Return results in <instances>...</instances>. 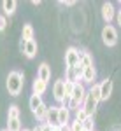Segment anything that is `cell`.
<instances>
[{"mask_svg": "<svg viewBox=\"0 0 121 131\" xmlns=\"http://www.w3.org/2000/svg\"><path fill=\"white\" fill-rule=\"evenodd\" d=\"M58 124H70V110L67 107H58Z\"/></svg>", "mask_w": 121, "mask_h": 131, "instance_id": "obj_12", "label": "cell"}, {"mask_svg": "<svg viewBox=\"0 0 121 131\" xmlns=\"http://www.w3.org/2000/svg\"><path fill=\"white\" fill-rule=\"evenodd\" d=\"M33 35H35V31H33V26H32V25H23V31H21V40L30 42V40H33Z\"/></svg>", "mask_w": 121, "mask_h": 131, "instance_id": "obj_17", "label": "cell"}, {"mask_svg": "<svg viewBox=\"0 0 121 131\" xmlns=\"http://www.w3.org/2000/svg\"><path fill=\"white\" fill-rule=\"evenodd\" d=\"M7 28V18L5 16H0V31H4Z\"/></svg>", "mask_w": 121, "mask_h": 131, "instance_id": "obj_29", "label": "cell"}, {"mask_svg": "<svg viewBox=\"0 0 121 131\" xmlns=\"http://www.w3.org/2000/svg\"><path fill=\"white\" fill-rule=\"evenodd\" d=\"M21 110L18 105H11L9 107V114H7V119H20Z\"/></svg>", "mask_w": 121, "mask_h": 131, "instance_id": "obj_22", "label": "cell"}, {"mask_svg": "<svg viewBox=\"0 0 121 131\" xmlns=\"http://www.w3.org/2000/svg\"><path fill=\"white\" fill-rule=\"evenodd\" d=\"M74 86H76V82H69V81H65V94L72 96V93H74Z\"/></svg>", "mask_w": 121, "mask_h": 131, "instance_id": "obj_26", "label": "cell"}, {"mask_svg": "<svg viewBox=\"0 0 121 131\" xmlns=\"http://www.w3.org/2000/svg\"><path fill=\"white\" fill-rule=\"evenodd\" d=\"M86 94H88V91H86V88H84V84H82V82H76L74 93H72V100H76L81 107H82V103H84V100H86Z\"/></svg>", "mask_w": 121, "mask_h": 131, "instance_id": "obj_4", "label": "cell"}, {"mask_svg": "<svg viewBox=\"0 0 121 131\" xmlns=\"http://www.w3.org/2000/svg\"><path fill=\"white\" fill-rule=\"evenodd\" d=\"M53 96L58 103H61L63 96H65V81H56L53 84Z\"/></svg>", "mask_w": 121, "mask_h": 131, "instance_id": "obj_8", "label": "cell"}, {"mask_svg": "<svg viewBox=\"0 0 121 131\" xmlns=\"http://www.w3.org/2000/svg\"><path fill=\"white\" fill-rule=\"evenodd\" d=\"M65 81H69V82H77L76 67H67V68H65Z\"/></svg>", "mask_w": 121, "mask_h": 131, "instance_id": "obj_21", "label": "cell"}, {"mask_svg": "<svg viewBox=\"0 0 121 131\" xmlns=\"http://www.w3.org/2000/svg\"><path fill=\"white\" fill-rule=\"evenodd\" d=\"M116 21H118V25L121 26V9L116 10Z\"/></svg>", "mask_w": 121, "mask_h": 131, "instance_id": "obj_32", "label": "cell"}, {"mask_svg": "<svg viewBox=\"0 0 121 131\" xmlns=\"http://www.w3.org/2000/svg\"><path fill=\"white\" fill-rule=\"evenodd\" d=\"M58 131H72L70 124H61V126H58Z\"/></svg>", "mask_w": 121, "mask_h": 131, "instance_id": "obj_31", "label": "cell"}, {"mask_svg": "<svg viewBox=\"0 0 121 131\" xmlns=\"http://www.w3.org/2000/svg\"><path fill=\"white\" fill-rule=\"evenodd\" d=\"M82 128H84V131H93V128H95V121H93V115H90L86 121L82 122Z\"/></svg>", "mask_w": 121, "mask_h": 131, "instance_id": "obj_25", "label": "cell"}, {"mask_svg": "<svg viewBox=\"0 0 121 131\" xmlns=\"http://www.w3.org/2000/svg\"><path fill=\"white\" fill-rule=\"evenodd\" d=\"M46 89H48V82L40 81V79H35V81H33V84H32V91H33V94L42 96V94L46 93Z\"/></svg>", "mask_w": 121, "mask_h": 131, "instance_id": "obj_15", "label": "cell"}, {"mask_svg": "<svg viewBox=\"0 0 121 131\" xmlns=\"http://www.w3.org/2000/svg\"><path fill=\"white\" fill-rule=\"evenodd\" d=\"M79 52L81 51L77 47H69L65 51V65L67 67H77L81 61H79Z\"/></svg>", "mask_w": 121, "mask_h": 131, "instance_id": "obj_3", "label": "cell"}, {"mask_svg": "<svg viewBox=\"0 0 121 131\" xmlns=\"http://www.w3.org/2000/svg\"><path fill=\"white\" fill-rule=\"evenodd\" d=\"M88 117H90V115L86 114V110H84L82 107L76 110V121H79V122H84V121H86V119H88Z\"/></svg>", "mask_w": 121, "mask_h": 131, "instance_id": "obj_24", "label": "cell"}, {"mask_svg": "<svg viewBox=\"0 0 121 131\" xmlns=\"http://www.w3.org/2000/svg\"><path fill=\"white\" fill-rule=\"evenodd\" d=\"M40 126H42V131H53L54 129V126H51L48 122H44V124H40Z\"/></svg>", "mask_w": 121, "mask_h": 131, "instance_id": "obj_30", "label": "cell"}, {"mask_svg": "<svg viewBox=\"0 0 121 131\" xmlns=\"http://www.w3.org/2000/svg\"><path fill=\"white\" fill-rule=\"evenodd\" d=\"M2 131H9V129H7V128H5V129H2Z\"/></svg>", "mask_w": 121, "mask_h": 131, "instance_id": "obj_37", "label": "cell"}, {"mask_svg": "<svg viewBox=\"0 0 121 131\" xmlns=\"http://www.w3.org/2000/svg\"><path fill=\"white\" fill-rule=\"evenodd\" d=\"M112 88H114V84H112L111 79H105V81L100 82V101L109 100V96L112 94Z\"/></svg>", "mask_w": 121, "mask_h": 131, "instance_id": "obj_5", "label": "cell"}, {"mask_svg": "<svg viewBox=\"0 0 121 131\" xmlns=\"http://www.w3.org/2000/svg\"><path fill=\"white\" fill-rule=\"evenodd\" d=\"M61 4H65V5H69V7H70V5H74L76 2H74V0H69V2H61Z\"/></svg>", "mask_w": 121, "mask_h": 131, "instance_id": "obj_33", "label": "cell"}, {"mask_svg": "<svg viewBox=\"0 0 121 131\" xmlns=\"http://www.w3.org/2000/svg\"><path fill=\"white\" fill-rule=\"evenodd\" d=\"M2 9H4V14L5 16H11V14H14L16 9H18V2L16 0H4L2 2Z\"/></svg>", "mask_w": 121, "mask_h": 131, "instance_id": "obj_14", "label": "cell"}, {"mask_svg": "<svg viewBox=\"0 0 121 131\" xmlns=\"http://www.w3.org/2000/svg\"><path fill=\"white\" fill-rule=\"evenodd\" d=\"M79 61H81V65H82L84 68L93 67V58H91V54L88 51H81L79 52Z\"/></svg>", "mask_w": 121, "mask_h": 131, "instance_id": "obj_18", "label": "cell"}, {"mask_svg": "<svg viewBox=\"0 0 121 131\" xmlns=\"http://www.w3.org/2000/svg\"><path fill=\"white\" fill-rule=\"evenodd\" d=\"M76 73H77V81H82V73H84V67H82V65H77V67H76Z\"/></svg>", "mask_w": 121, "mask_h": 131, "instance_id": "obj_28", "label": "cell"}, {"mask_svg": "<svg viewBox=\"0 0 121 131\" xmlns=\"http://www.w3.org/2000/svg\"><path fill=\"white\" fill-rule=\"evenodd\" d=\"M28 103H30L32 112H35V110H37V108L40 107V105L44 103V101H42V96H39V94H32L30 100H28Z\"/></svg>", "mask_w": 121, "mask_h": 131, "instance_id": "obj_19", "label": "cell"}, {"mask_svg": "<svg viewBox=\"0 0 121 131\" xmlns=\"http://www.w3.org/2000/svg\"><path fill=\"white\" fill-rule=\"evenodd\" d=\"M48 112H49V107H48L46 103H42L39 108L33 112V115H35L37 121H44V122H46V119H48Z\"/></svg>", "mask_w": 121, "mask_h": 131, "instance_id": "obj_16", "label": "cell"}, {"mask_svg": "<svg viewBox=\"0 0 121 131\" xmlns=\"http://www.w3.org/2000/svg\"><path fill=\"white\" fill-rule=\"evenodd\" d=\"M23 131H32V129H25V128H23Z\"/></svg>", "mask_w": 121, "mask_h": 131, "instance_id": "obj_36", "label": "cell"}, {"mask_svg": "<svg viewBox=\"0 0 121 131\" xmlns=\"http://www.w3.org/2000/svg\"><path fill=\"white\" fill-rule=\"evenodd\" d=\"M7 129L9 131H23L21 119H9L7 121Z\"/></svg>", "mask_w": 121, "mask_h": 131, "instance_id": "obj_20", "label": "cell"}, {"mask_svg": "<svg viewBox=\"0 0 121 131\" xmlns=\"http://www.w3.org/2000/svg\"><path fill=\"white\" fill-rule=\"evenodd\" d=\"M53 131H58V126H56V128H54V129H53Z\"/></svg>", "mask_w": 121, "mask_h": 131, "instance_id": "obj_35", "label": "cell"}, {"mask_svg": "<svg viewBox=\"0 0 121 131\" xmlns=\"http://www.w3.org/2000/svg\"><path fill=\"white\" fill-rule=\"evenodd\" d=\"M102 40H104L105 46H109V47L118 44V31H116V28L112 25H105L104 26V30H102Z\"/></svg>", "mask_w": 121, "mask_h": 131, "instance_id": "obj_2", "label": "cell"}, {"mask_svg": "<svg viewBox=\"0 0 121 131\" xmlns=\"http://www.w3.org/2000/svg\"><path fill=\"white\" fill-rule=\"evenodd\" d=\"M21 52H23L28 60L35 58V56H37V42H35V40L25 42V49H21Z\"/></svg>", "mask_w": 121, "mask_h": 131, "instance_id": "obj_10", "label": "cell"}, {"mask_svg": "<svg viewBox=\"0 0 121 131\" xmlns=\"http://www.w3.org/2000/svg\"><path fill=\"white\" fill-rule=\"evenodd\" d=\"M23 73L18 70L11 72L9 77H7V91H9L11 96H18L23 89Z\"/></svg>", "mask_w": 121, "mask_h": 131, "instance_id": "obj_1", "label": "cell"}, {"mask_svg": "<svg viewBox=\"0 0 121 131\" xmlns=\"http://www.w3.org/2000/svg\"><path fill=\"white\" fill-rule=\"evenodd\" d=\"M102 18H104V21H105L107 25L116 18V10H114V5H112L111 2H105V4L102 5Z\"/></svg>", "mask_w": 121, "mask_h": 131, "instance_id": "obj_6", "label": "cell"}, {"mask_svg": "<svg viewBox=\"0 0 121 131\" xmlns=\"http://www.w3.org/2000/svg\"><path fill=\"white\" fill-rule=\"evenodd\" d=\"M37 79H40V81H44V82H49L51 67L48 65V63H40L39 65V68H37Z\"/></svg>", "mask_w": 121, "mask_h": 131, "instance_id": "obj_9", "label": "cell"}, {"mask_svg": "<svg viewBox=\"0 0 121 131\" xmlns=\"http://www.w3.org/2000/svg\"><path fill=\"white\" fill-rule=\"evenodd\" d=\"M95 79H97V70H95V67H88V68H84V73H82V81L86 82V84H95Z\"/></svg>", "mask_w": 121, "mask_h": 131, "instance_id": "obj_13", "label": "cell"}, {"mask_svg": "<svg viewBox=\"0 0 121 131\" xmlns=\"http://www.w3.org/2000/svg\"><path fill=\"white\" fill-rule=\"evenodd\" d=\"M88 93H90V94L93 96V98H95V100L100 101V84H97V82H95V84H93V86L90 88V91H88Z\"/></svg>", "mask_w": 121, "mask_h": 131, "instance_id": "obj_23", "label": "cell"}, {"mask_svg": "<svg viewBox=\"0 0 121 131\" xmlns=\"http://www.w3.org/2000/svg\"><path fill=\"white\" fill-rule=\"evenodd\" d=\"M98 103H100V101L95 100L90 93H88V94H86V100H84V103H82V108L86 110V114H88V115H93V114H95V110H97V107H98Z\"/></svg>", "mask_w": 121, "mask_h": 131, "instance_id": "obj_7", "label": "cell"}, {"mask_svg": "<svg viewBox=\"0 0 121 131\" xmlns=\"http://www.w3.org/2000/svg\"><path fill=\"white\" fill-rule=\"evenodd\" d=\"M46 122L48 124H51V126H60L58 124V107L56 105H51L49 107V112H48V119H46Z\"/></svg>", "mask_w": 121, "mask_h": 131, "instance_id": "obj_11", "label": "cell"}, {"mask_svg": "<svg viewBox=\"0 0 121 131\" xmlns=\"http://www.w3.org/2000/svg\"><path fill=\"white\" fill-rule=\"evenodd\" d=\"M70 128H72V131H84V128H82V122L76 121V119H74V122H70Z\"/></svg>", "mask_w": 121, "mask_h": 131, "instance_id": "obj_27", "label": "cell"}, {"mask_svg": "<svg viewBox=\"0 0 121 131\" xmlns=\"http://www.w3.org/2000/svg\"><path fill=\"white\" fill-rule=\"evenodd\" d=\"M32 131H42V126H40V124H39V126H35V128H33V129H32Z\"/></svg>", "mask_w": 121, "mask_h": 131, "instance_id": "obj_34", "label": "cell"}]
</instances>
